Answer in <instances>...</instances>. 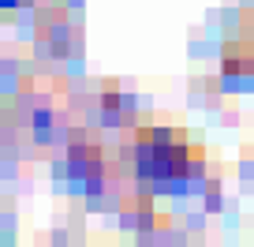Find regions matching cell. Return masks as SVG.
<instances>
[{"label":"cell","mask_w":254,"mask_h":247,"mask_svg":"<svg viewBox=\"0 0 254 247\" xmlns=\"http://www.w3.org/2000/svg\"><path fill=\"white\" fill-rule=\"evenodd\" d=\"M138 172L146 180H183L198 168V154L190 146L176 143L168 131H146L138 139Z\"/></svg>","instance_id":"obj_1"}]
</instances>
